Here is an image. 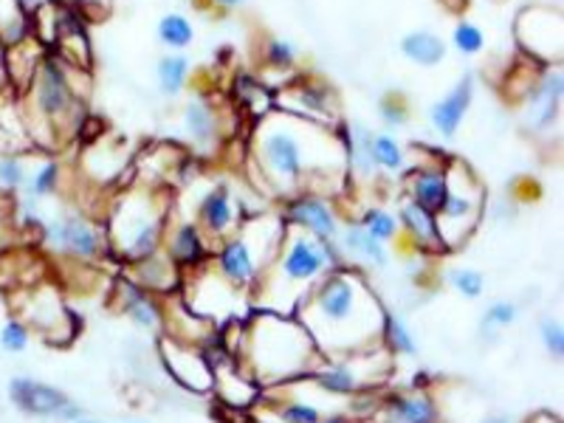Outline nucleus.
Listing matches in <instances>:
<instances>
[{
	"label": "nucleus",
	"mask_w": 564,
	"mask_h": 423,
	"mask_svg": "<svg viewBox=\"0 0 564 423\" xmlns=\"http://www.w3.org/2000/svg\"><path fill=\"white\" fill-rule=\"evenodd\" d=\"M254 184L271 198L289 200L300 193H341L347 184V153L334 128L300 116L271 110L257 119L249 139Z\"/></svg>",
	"instance_id": "nucleus-1"
},
{
	"label": "nucleus",
	"mask_w": 564,
	"mask_h": 423,
	"mask_svg": "<svg viewBox=\"0 0 564 423\" xmlns=\"http://www.w3.org/2000/svg\"><path fill=\"white\" fill-rule=\"evenodd\" d=\"M384 305L356 265H336L294 311L325 359L352 356L381 345Z\"/></svg>",
	"instance_id": "nucleus-2"
},
{
	"label": "nucleus",
	"mask_w": 564,
	"mask_h": 423,
	"mask_svg": "<svg viewBox=\"0 0 564 423\" xmlns=\"http://www.w3.org/2000/svg\"><path fill=\"white\" fill-rule=\"evenodd\" d=\"M224 330L238 336L235 341H224L220 334L226 352L260 390H276L311 379V372L325 359L296 316L251 311L243 322H235Z\"/></svg>",
	"instance_id": "nucleus-3"
},
{
	"label": "nucleus",
	"mask_w": 564,
	"mask_h": 423,
	"mask_svg": "<svg viewBox=\"0 0 564 423\" xmlns=\"http://www.w3.org/2000/svg\"><path fill=\"white\" fill-rule=\"evenodd\" d=\"M336 265H347L339 246L289 226L280 251L251 289V311L294 316L300 302Z\"/></svg>",
	"instance_id": "nucleus-4"
},
{
	"label": "nucleus",
	"mask_w": 564,
	"mask_h": 423,
	"mask_svg": "<svg viewBox=\"0 0 564 423\" xmlns=\"http://www.w3.org/2000/svg\"><path fill=\"white\" fill-rule=\"evenodd\" d=\"M173 200L159 186H128L105 215V238L113 260L124 265L155 254L164 246Z\"/></svg>",
	"instance_id": "nucleus-5"
},
{
	"label": "nucleus",
	"mask_w": 564,
	"mask_h": 423,
	"mask_svg": "<svg viewBox=\"0 0 564 423\" xmlns=\"http://www.w3.org/2000/svg\"><path fill=\"white\" fill-rule=\"evenodd\" d=\"M285 231H289V224L282 220L280 209L251 212L229 238L212 249V265L235 289L251 294L254 282L280 251Z\"/></svg>",
	"instance_id": "nucleus-6"
},
{
	"label": "nucleus",
	"mask_w": 564,
	"mask_h": 423,
	"mask_svg": "<svg viewBox=\"0 0 564 423\" xmlns=\"http://www.w3.org/2000/svg\"><path fill=\"white\" fill-rule=\"evenodd\" d=\"M77 70L79 68H74V65L63 63L57 54H45L37 68V77L32 79L26 90L32 119L37 116V122L45 124L52 141H57L63 130L77 133V124L83 122L85 105L77 83H74Z\"/></svg>",
	"instance_id": "nucleus-7"
},
{
	"label": "nucleus",
	"mask_w": 564,
	"mask_h": 423,
	"mask_svg": "<svg viewBox=\"0 0 564 423\" xmlns=\"http://www.w3.org/2000/svg\"><path fill=\"white\" fill-rule=\"evenodd\" d=\"M446 198L435 220L446 251H457L471 240L486 218V186L460 159L446 161Z\"/></svg>",
	"instance_id": "nucleus-8"
},
{
	"label": "nucleus",
	"mask_w": 564,
	"mask_h": 423,
	"mask_svg": "<svg viewBox=\"0 0 564 423\" xmlns=\"http://www.w3.org/2000/svg\"><path fill=\"white\" fill-rule=\"evenodd\" d=\"M181 302L193 314L204 316L212 325H218L220 330L235 322H243L251 314V296L246 291L235 289L229 280L218 274V269L212 265V260L200 269L186 271L178 289Z\"/></svg>",
	"instance_id": "nucleus-9"
},
{
	"label": "nucleus",
	"mask_w": 564,
	"mask_h": 423,
	"mask_svg": "<svg viewBox=\"0 0 564 423\" xmlns=\"http://www.w3.org/2000/svg\"><path fill=\"white\" fill-rule=\"evenodd\" d=\"M395 356L384 345L372 347L339 359H322V365L311 372V379L322 392L336 398H356L361 392H372V387L384 384L390 376Z\"/></svg>",
	"instance_id": "nucleus-10"
},
{
	"label": "nucleus",
	"mask_w": 564,
	"mask_h": 423,
	"mask_svg": "<svg viewBox=\"0 0 564 423\" xmlns=\"http://www.w3.org/2000/svg\"><path fill=\"white\" fill-rule=\"evenodd\" d=\"M43 246L77 265H94L110 257L105 226L85 212H63L43 226Z\"/></svg>",
	"instance_id": "nucleus-11"
},
{
	"label": "nucleus",
	"mask_w": 564,
	"mask_h": 423,
	"mask_svg": "<svg viewBox=\"0 0 564 423\" xmlns=\"http://www.w3.org/2000/svg\"><path fill=\"white\" fill-rule=\"evenodd\" d=\"M18 319L26 322L29 330H37L48 345H68L77 336V316L65 305L63 294L54 282H37L29 289L14 291Z\"/></svg>",
	"instance_id": "nucleus-12"
},
{
	"label": "nucleus",
	"mask_w": 564,
	"mask_h": 423,
	"mask_svg": "<svg viewBox=\"0 0 564 423\" xmlns=\"http://www.w3.org/2000/svg\"><path fill=\"white\" fill-rule=\"evenodd\" d=\"M513 34L522 54L539 65L562 63V12L551 7H525L517 14Z\"/></svg>",
	"instance_id": "nucleus-13"
},
{
	"label": "nucleus",
	"mask_w": 564,
	"mask_h": 423,
	"mask_svg": "<svg viewBox=\"0 0 564 423\" xmlns=\"http://www.w3.org/2000/svg\"><path fill=\"white\" fill-rule=\"evenodd\" d=\"M274 108L325 128H334L341 119L334 88L316 77H294L289 85H282L274 94Z\"/></svg>",
	"instance_id": "nucleus-14"
},
{
	"label": "nucleus",
	"mask_w": 564,
	"mask_h": 423,
	"mask_svg": "<svg viewBox=\"0 0 564 423\" xmlns=\"http://www.w3.org/2000/svg\"><path fill=\"white\" fill-rule=\"evenodd\" d=\"M9 398H12V404L23 415L48 417V421L63 423H77L79 417H85L83 406L74 398L65 395L59 387L45 384V381L37 379H26V376H18V379L9 381Z\"/></svg>",
	"instance_id": "nucleus-15"
},
{
	"label": "nucleus",
	"mask_w": 564,
	"mask_h": 423,
	"mask_svg": "<svg viewBox=\"0 0 564 423\" xmlns=\"http://www.w3.org/2000/svg\"><path fill=\"white\" fill-rule=\"evenodd\" d=\"M282 220L294 229L308 231L314 238L325 240V243H336L341 231V218L339 209L330 198L314 193H300L294 198L282 200L280 209Z\"/></svg>",
	"instance_id": "nucleus-16"
},
{
	"label": "nucleus",
	"mask_w": 564,
	"mask_h": 423,
	"mask_svg": "<svg viewBox=\"0 0 564 423\" xmlns=\"http://www.w3.org/2000/svg\"><path fill=\"white\" fill-rule=\"evenodd\" d=\"M215 347V345H212ZM209 356V365H212V392L218 395V401L224 406L235 412H246L260 401L263 390L254 384V381L240 370V365L231 359L229 352H226L224 341H218L215 352L206 350Z\"/></svg>",
	"instance_id": "nucleus-17"
},
{
	"label": "nucleus",
	"mask_w": 564,
	"mask_h": 423,
	"mask_svg": "<svg viewBox=\"0 0 564 423\" xmlns=\"http://www.w3.org/2000/svg\"><path fill=\"white\" fill-rule=\"evenodd\" d=\"M161 361L167 367V372L178 381L184 390L195 392V395H209L212 392V365L204 347L184 345L170 336L161 334L159 339Z\"/></svg>",
	"instance_id": "nucleus-18"
},
{
	"label": "nucleus",
	"mask_w": 564,
	"mask_h": 423,
	"mask_svg": "<svg viewBox=\"0 0 564 423\" xmlns=\"http://www.w3.org/2000/svg\"><path fill=\"white\" fill-rule=\"evenodd\" d=\"M243 206L235 204V195H231L229 184H212L209 189L200 195L198 206H195V224L204 229V235L212 240V246L220 243L224 238H229L231 231L243 224Z\"/></svg>",
	"instance_id": "nucleus-19"
},
{
	"label": "nucleus",
	"mask_w": 564,
	"mask_h": 423,
	"mask_svg": "<svg viewBox=\"0 0 564 423\" xmlns=\"http://www.w3.org/2000/svg\"><path fill=\"white\" fill-rule=\"evenodd\" d=\"M164 254L173 260L175 265H178L181 271H193V269H200V265H206L212 260V240L206 238L204 229H200L195 220L189 218H181L175 220L173 215H170V224H167V235H164Z\"/></svg>",
	"instance_id": "nucleus-20"
},
{
	"label": "nucleus",
	"mask_w": 564,
	"mask_h": 423,
	"mask_svg": "<svg viewBox=\"0 0 564 423\" xmlns=\"http://www.w3.org/2000/svg\"><path fill=\"white\" fill-rule=\"evenodd\" d=\"M110 300H113L116 311L128 316L141 330H161L164 325V296H155L135 285L124 271L122 276H116Z\"/></svg>",
	"instance_id": "nucleus-21"
},
{
	"label": "nucleus",
	"mask_w": 564,
	"mask_h": 423,
	"mask_svg": "<svg viewBox=\"0 0 564 423\" xmlns=\"http://www.w3.org/2000/svg\"><path fill=\"white\" fill-rule=\"evenodd\" d=\"M564 99V77L562 68L545 65L539 74L536 88L525 99V124L533 133H545L558 122V110Z\"/></svg>",
	"instance_id": "nucleus-22"
},
{
	"label": "nucleus",
	"mask_w": 564,
	"mask_h": 423,
	"mask_svg": "<svg viewBox=\"0 0 564 423\" xmlns=\"http://www.w3.org/2000/svg\"><path fill=\"white\" fill-rule=\"evenodd\" d=\"M398 226H401V235L410 240L412 251L421 257H441L449 254L446 246H443L441 231H437V220L432 212H426L423 206L412 204L410 198H401L398 204Z\"/></svg>",
	"instance_id": "nucleus-23"
},
{
	"label": "nucleus",
	"mask_w": 564,
	"mask_h": 423,
	"mask_svg": "<svg viewBox=\"0 0 564 423\" xmlns=\"http://www.w3.org/2000/svg\"><path fill=\"white\" fill-rule=\"evenodd\" d=\"M446 161L443 155H437L435 161H426V164H415V167L406 170L401 178H404V198H410L412 204L423 206L426 212L437 215V209L443 206L446 198Z\"/></svg>",
	"instance_id": "nucleus-24"
},
{
	"label": "nucleus",
	"mask_w": 564,
	"mask_h": 423,
	"mask_svg": "<svg viewBox=\"0 0 564 423\" xmlns=\"http://www.w3.org/2000/svg\"><path fill=\"white\" fill-rule=\"evenodd\" d=\"M370 415L376 423H441V410L426 390L381 398Z\"/></svg>",
	"instance_id": "nucleus-25"
},
{
	"label": "nucleus",
	"mask_w": 564,
	"mask_h": 423,
	"mask_svg": "<svg viewBox=\"0 0 564 423\" xmlns=\"http://www.w3.org/2000/svg\"><path fill=\"white\" fill-rule=\"evenodd\" d=\"M124 274L141 285L144 291L155 296H173L178 294L181 289V280H184V271L164 254V249L155 251V254L141 257L135 263L124 265Z\"/></svg>",
	"instance_id": "nucleus-26"
},
{
	"label": "nucleus",
	"mask_w": 564,
	"mask_h": 423,
	"mask_svg": "<svg viewBox=\"0 0 564 423\" xmlns=\"http://www.w3.org/2000/svg\"><path fill=\"white\" fill-rule=\"evenodd\" d=\"M471 102H475V77L466 74L446 97L437 99L430 108V122L435 128V133L441 139H455Z\"/></svg>",
	"instance_id": "nucleus-27"
},
{
	"label": "nucleus",
	"mask_w": 564,
	"mask_h": 423,
	"mask_svg": "<svg viewBox=\"0 0 564 423\" xmlns=\"http://www.w3.org/2000/svg\"><path fill=\"white\" fill-rule=\"evenodd\" d=\"M336 246H339L347 265L365 263L370 265V269H387V265L392 263L390 246L376 240L372 235H367V231L359 226V220H347V224H341Z\"/></svg>",
	"instance_id": "nucleus-28"
},
{
	"label": "nucleus",
	"mask_w": 564,
	"mask_h": 423,
	"mask_svg": "<svg viewBox=\"0 0 564 423\" xmlns=\"http://www.w3.org/2000/svg\"><path fill=\"white\" fill-rule=\"evenodd\" d=\"M184 133L198 153H212L218 148L220 116L206 97H193L184 105Z\"/></svg>",
	"instance_id": "nucleus-29"
},
{
	"label": "nucleus",
	"mask_w": 564,
	"mask_h": 423,
	"mask_svg": "<svg viewBox=\"0 0 564 423\" xmlns=\"http://www.w3.org/2000/svg\"><path fill=\"white\" fill-rule=\"evenodd\" d=\"M45 57V45L37 37H29L18 45H9V79H12L14 94H26L32 79L37 77V68Z\"/></svg>",
	"instance_id": "nucleus-30"
},
{
	"label": "nucleus",
	"mask_w": 564,
	"mask_h": 423,
	"mask_svg": "<svg viewBox=\"0 0 564 423\" xmlns=\"http://www.w3.org/2000/svg\"><path fill=\"white\" fill-rule=\"evenodd\" d=\"M347 130H350V139L345 144L347 153V175L350 178H376L379 167H376V161H372L370 153V139L372 130L367 128L365 122H347Z\"/></svg>",
	"instance_id": "nucleus-31"
},
{
	"label": "nucleus",
	"mask_w": 564,
	"mask_h": 423,
	"mask_svg": "<svg viewBox=\"0 0 564 423\" xmlns=\"http://www.w3.org/2000/svg\"><path fill=\"white\" fill-rule=\"evenodd\" d=\"M401 54H404L410 63L421 65V68H435L446 59V43H443L441 34L430 32V29H415V32H406L398 43Z\"/></svg>",
	"instance_id": "nucleus-32"
},
{
	"label": "nucleus",
	"mask_w": 564,
	"mask_h": 423,
	"mask_svg": "<svg viewBox=\"0 0 564 423\" xmlns=\"http://www.w3.org/2000/svg\"><path fill=\"white\" fill-rule=\"evenodd\" d=\"M235 102H238L240 110H246L251 116V122H257V119H263L265 113L274 110V94L260 79L249 77V74H240L235 79Z\"/></svg>",
	"instance_id": "nucleus-33"
},
{
	"label": "nucleus",
	"mask_w": 564,
	"mask_h": 423,
	"mask_svg": "<svg viewBox=\"0 0 564 423\" xmlns=\"http://www.w3.org/2000/svg\"><path fill=\"white\" fill-rule=\"evenodd\" d=\"M189 74H193V63L184 54H164L155 63V79H159V90L164 97H181L189 85Z\"/></svg>",
	"instance_id": "nucleus-34"
},
{
	"label": "nucleus",
	"mask_w": 564,
	"mask_h": 423,
	"mask_svg": "<svg viewBox=\"0 0 564 423\" xmlns=\"http://www.w3.org/2000/svg\"><path fill=\"white\" fill-rule=\"evenodd\" d=\"M370 153L376 167L387 175H404L410 170V159H406L404 144L392 133H372Z\"/></svg>",
	"instance_id": "nucleus-35"
},
{
	"label": "nucleus",
	"mask_w": 564,
	"mask_h": 423,
	"mask_svg": "<svg viewBox=\"0 0 564 423\" xmlns=\"http://www.w3.org/2000/svg\"><path fill=\"white\" fill-rule=\"evenodd\" d=\"M29 37H34L32 12L20 0H0V40L18 45Z\"/></svg>",
	"instance_id": "nucleus-36"
},
{
	"label": "nucleus",
	"mask_w": 564,
	"mask_h": 423,
	"mask_svg": "<svg viewBox=\"0 0 564 423\" xmlns=\"http://www.w3.org/2000/svg\"><path fill=\"white\" fill-rule=\"evenodd\" d=\"M381 345L392 352V356H404V359H415L417 356V341L412 336L410 325L401 314L384 311V322H381Z\"/></svg>",
	"instance_id": "nucleus-37"
},
{
	"label": "nucleus",
	"mask_w": 564,
	"mask_h": 423,
	"mask_svg": "<svg viewBox=\"0 0 564 423\" xmlns=\"http://www.w3.org/2000/svg\"><path fill=\"white\" fill-rule=\"evenodd\" d=\"M59 175H63V167H59V161H54V159H43V164H40V167L29 170L26 186H23L26 204L34 206V204H40L43 198H52V195L57 193Z\"/></svg>",
	"instance_id": "nucleus-38"
},
{
	"label": "nucleus",
	"mask_w": 564,
	"mask_h": 423,
	"mask_svg": "<svg viewBox=\"0 0 564 423\" xmlns=\"http://www.w3.org/2000/svg\"><path fill=\"white\" fill-rule=\"evenodd\" d=\"M155 37L164 48L170 52H184L189 45L195 43V26L189 23V18L178 12H170L159 20V26H155Z\"/></svg>",
	"instance_id": "nucleus-39"
},
{
	"label": "nucleus",
	"mask_w": 564,
	"mask_h": 423,
	"mask_svg": "<svg viewBox=\"0 0 564 423\" xmlns=\"http://www.w3.org/2000/svg\"><path fill=\"white\" fill-rule=\"evenodd\" d=\"M517 319H520V305H517V302H513V300H494L491 305L486 308V314H482V319H480L482 339L497 341V336H500L502 330H508V327H511Z\"/></svg>",
	"instance_id": "nucleus-40"
},
{
	"label": "nucleus",
	"mask_w": 564,
	"mask_h": 423,
	"mask_svg": "<svg viewBox=\"0 0 564 423\" xmlns=\"http://www.w3.org/2000/svg\"><path fill=\"white\" fill-rule=\"evenodd\" d=\"M359 226L367 231V235H372V238L381 240V243H387V246H390L392 240L401 238V226H398V218L392 215V212L381 209V206H370V209L361 212Z\"/></svg>",
	"instance_id": "nucleus-41"
},
{
	"label": "nucleus",
	"mask_w": 564,
	"mask_h": 423,
	"mask_svg": "<svg viewBox=\"0 0 564 423\" xmlns=\"http://www.w3.org/2000/svg\"><path fill=\"white\" fill-rule=\"evenodd\" d=\"M29 159L23 153H0V195H14L26 186Z\"/></svg>",
	"instance_id": "nucleus-42"
},
{
	"label": "nucleus",
	"mask_w": 564,
	"mask_h": 423,
	"mask_svg": "<svg viewBox=\"0 0 564 423\" xmlns=\"http://www.w3.org/2000/svg\"><path fill=\"white\" fill-rule=\"evenodd\" d=\"M443 282L449 289H455L460 296H466V300H480L486 294V274L477 269H463V265L446 269L443 271Z\"/></svg>",
	"instance_id": "nucleus-43"
},
{
	"label": "nucleus",
	"mask_w": 564,
	"mask_h": 423,
	"mask_svg": "<svg viewBox=\"0 0 564 423\" xmlns=\"http://www.w3.org/2000/svg\"><path fill=\"white\" fill-rule=\"evenodd\" d=\"M296 45L291 40L282 37H269L263 45V65L271 70H291L296 65Z\"/></svg>",
	"instance_id": "nucleus-44"
},
{
	"label": "nucleus",
	"mask_w": 564,
	"mask_h": 423,
	"mask_svg": "<svg viewBox=\"0 0 564 423\" xmlns=\"http://www.w3.org/2000/svg\"><path fill=\"white\" fill-rule=\"evenodd\" d=\"M379 116L387 128H406L410 122V105H406L401 90H387L384 97L379 99Z\"/></svg>",
	"instance_id": "nucleus-45"
},
{
	"label": "nucleus",
	"mask_w": 564,
	"mask_h": 423,
	"mask_svg": "<svg viewBox=\"0 0 564 423\" xmlns=\"http://www.w3.org/2000/svg\"><path fill=\"white\" fill-rule=\"evenodd\" d=\"M452 45H455L463 57H475V54H480L486 48V34H482V29L477 23L463 20V23L455 26V32H452Z\"/></svg>",
	"instance_id": "nucleus-46"
},
{
	"label": "nucleus",
	"mask_w": 564,
	"mask_h": 423,
	"mask_svg": "<svg viewBox=\"0 0 564 423\" xmlns=\"http://www.w3.org/2000/svg\"><path fill=\"white\" fill-rule=\"evenodd\" d=\"M32 341V330L26 327V322L18 319V316H9L3 325H0V350L7 352H23Z\"/></svg>",
	"instance_id": "nucleus-47"
},
{
	"label": "nucleus",
	"mask_w": 564,
	"mask_h": 423,
	"mask_svg": "<svg viewBox=\"0 0 564 423\" xmlns=\"http://www.w3.org/2000/svg\"><path fill=\"white\" fill-rule=\"evenodd\" d=\"M539 339L545 345L547 356L556 361H562L564 356V327L562 319H553V316H545V319L539 322Z\"/></svg>",
	"instance_id": "nucleus-48"
},
{
	"label": "nucleus",
	"mask_w": 564,
	"mask_h": 423,
	"mask_svg": "<svg viewBox=\"0 0 564 423\" xmlns=\"http://www.w3.org/2000/svg\"><path fill=\"white\" fill-rule=\"evenodd\" d=\"M9 45L0 40V102L9 97H14V88H12V79H9Z\"/></svg>",
	"instance_id": "nucleus-49"
},
{
	"label": "nucleus",
	"mask_w": 564,
	"mask_h": 423,
	"mask_svg": "<svg viewBox=\"0 0 564 423\" xmlns=\"http://www.w3.org/2000/svg\"><path fill=\"white\" fill-rule=\"evenodd\" d=\"M480 423H520L513 415H506V412H494V415L482 417Z\"/></svg>",
	"instance_id": "nucleus-50"
},
{
	"label": "nucleus",
	"mask_w": 564,
	"mask_h": 423,
	"mask_svg": "<svg viewBox=\"0 0 564 423\" xmlns=\"http://www.w3.org/2000/svg\"><path fill=\"white\" fill-rule=\"evenodd\" d=\"M212 7H218V9H224V12H231V9H238V7H243L246 0H209Z\"/></svg>",
	"instance_id": "nucleus-51"
},
{
	"label": "nucleus",
	"mask_w": 564,
	"mask_h": 423,
	"mask_svg": "<svg viewBox=\"0 0 564 423\" xmlns=\"http://www.w3.org/2000/svg\"><path fill=\"white\" fill-rule=\"evenodd\" d=\"M528 423H562V421H558V415H553V412H536Z\"/></svg>",
	"instance_id": "nucleus-52"
},
{
	"label": "nucleus",
	"mask_w": 564,
	"mask_h": 423,
	"mask_svg": "<svg viewBox=\"0 0 564 423\" xmlns=\"http://www.w3.org/2000/svg\"><path fill=\"white\" fill-rule=\"evenodd\" d=\"M319 423H352V421H350V417H345V415H325Z\"/></svg>",
	"instance_id": "nucleus-53"
},
{
	"label": "nucleus",
	"mask_w": 564,
	"mask_h": 423,
	"mask_svg": "<svg viewBox=\"0 0 564 423\" xmlns=\"http://www.w3.org/2000/svg\"><path fill=\"white\" fill-rule=\"evenodd\" d=\"M20 3H23V7H26L29 12H32L34 7H40V0H20Z\"/></svg>",
	"instance_id": "nucleus-54"
},
{
	"label": "nucleus",
	"mask_w": 564,
	"mask_h": 423,
	"mask_svg": "<svg viewBox=\"0 0 564 423\" xmlns=\"http://www.w3.org/2000/svg\"><path fill=\"white\" fill-rule=\"evenodd\" d=\"M77 423H108V421H97V417H79ZM130 423H133V421H130Z\"/></svg>",
	"instance_id": "nucleus-55"
}]
</instances>
